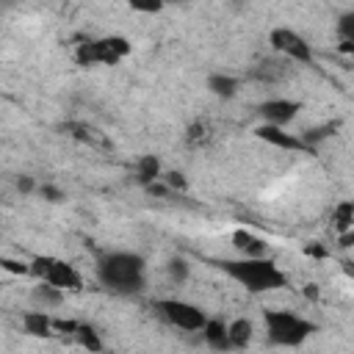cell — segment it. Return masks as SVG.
I'll use <instances>...</instances> for the list:
<instances>
[{"label":"cell","mask_w":354,"mask_h":354,"mask_svg":"<svg viewBox=\"0 0 354 354\" xmlns=\"http://www.w3.org/2000/svg\"><path fill=\"white\" fill-rule=\"evenodd\" d=\"M94 274L100 285L116 296H136L147 288V260L138 252H102Z\"/></svg>","instance_id":"cell-1"},{"label":"cell","mask_w":354,"mask_h":354,"mask_svg":"<svg viewBox=\"0 0 354 354\" xmlns=\"http://www.w3.org/2000/svg\"><path fill=\"white\" fill-rule=\"evenodd\" d=\"M218 268L249 293H268L288 285V274L271 257H238L221 260Z\"/></svg>","instance_id":"cell-2"},{"label":"cell","mask_w":354,"mask_h":354,"mask_svg":"<svg viewBox=\"0 0 354 354\" xmlns=\"http://www.w3.org/2000/svg\"><path fill=\"white\" fill-rule=\"evenodd\" d=\"M263 326H266V337L271 346H282V348H299L301 343L310 340V335L318 332V324H313L310 318H301L290 310H279V307H268L263 310Z\"/></svg>","instance_id":"cell-3"},{"label":"cell","mask_w":354,"mask_h":354,"mask_svg":"<svg viewBox=\"0 0 354 354\" xmlns=\"http://www.w3.org/2000/svg\"><path fill=\"white\" fill-rule=\"evenodd\" d=\"M133 53V44L124 36H100V39H88L77 47L75 61L80 66H91V64H105L113 66L119 61H124Z\"/></svg>","instance_id":"cell-4"},{"label":"cell","mask_w":354,"mask_h":354,"mask_svg":"<svg viewBox=\"0 0 354 354\" xmlns=\"http://www.w3.org/2000/svg\"><path fill=\"white\" fill-rule=\"evenodd\" d=\"M30 274H36L39 282H50L61 290H80V285H83L77 268L53 254H36L30 260Z\"/></svg>","instance_id":"cell-5"},{"label":"cell","mask_w":354,"mask_h":354,"mask_svg":"<svg viewBox=\"0 0 354 354\" xmlns=\"http://www.w3.org/2000/svg\"><path fill=\"white\" fill-rule=\"evenodd\" d=\"M152 307L166 324L183 329V332H202L207 318H210L202 307H196L191 301H183V299H158Z\"/></svg>","instance_id":"cell-6"},{"label":"cell","mask_w":354,"mask_h":354,"mask_svg":"<svg viewBox=\"0 0 354 354\" xmlns=\"http://www.w3.org/2000/svg\"><path fill=\"white\" fill-rule=\"evenodd\" d=\"M268 44H271L274 53L282 55L285 61H296V64H313V61H315L310 41H307L299 30H293V28H288V25H277V28H271V33H268Z\"/></svg>","instance_id":"cell-7"},{"label":"cell","mask_w":354,"mask_h":354,"mask_svg":"<svg viewBox=\"0 0 354 354\" xmlns=\"http://www.w3.org/2000/svg\"><path fill=\"white\" fill-rule=\"evenodd\" d=\"M299 111H301V102L290 97H271L257 105V116L263 119V124H274V127L290 124L299 116Z\"/></svg>","instance_id":"cell-8"},{"label":"cell","mask_w":354,"mask_h":354,"mask_svg":"<svg viewBox=\"0 0 354 354\" xmlns=\"http://www.w3.org/2000/svg\"><path fill=\"white\" fill-rule=\"evenodd\" d=\"M254 136L277 149H285V152H310V147L301 141L299 133H288L285 127H274V124H257L254 127ZM313 155V152H310Z\"/></svg>","instance_id":"cell-9"},{"label":"cell","mask_w":354,"mask_h":354,"mask_svg":"<svg viewBox=\"0 0 354 354\" xmlns=\"http://www.w3.org/2000/svg\"><path fill=\"white\" fill-rule=\"evenodd\" d=\"M199 335H202L205 346L213 351H230L232 348L230 346V324L224 318H207V324Z\"/></svg>","instance_id":"cell-10"},{"label":"cell","mask_w":354,"mask_h":354,"mask_svg":"<svg viewBox=\"0 0 354 354\" xmlns=\"http://www.w3.org/2000/svg\"><path fill=\"white\" fill-rule=\"evenodd\" d=\"M232 246L241 252V257H268V243L249 230H235Z\"/></svg>","instance_id":"cell-11"},{"label":"cell","mask_w":354,"mask_h":354,"mask_svg":"<svg viewBox=\"0 0 354 354\" xmlns=\"http://www.w3.org/2000/svg\"><path fill=\"white\" fill-rule=\"evenodd\" d=\"M55 329V321L47 315V310H28L22 313V332L30 337H50Z\"/></svg>","instance_id":"cell-12"},{"label":"cell","mask_w":354,"mask_h":354,"mask_svg":"<svg viewBox=\"0 0 354 354\" xmlns=\"http://www.w3.org/2000/svg\"><path fill=\"white\" fill-rule=\"evenodd\" d=\"M133 174H136L133 180H136L141 188H147V185L163 180V163H160L158 155H141V158L136 160V171H133Z\"/></svg>","instance_id":"cell-13"},{"label":"cell","mask_w":354,"mask_h":354,"mask_svg":"<svg viewBox=\"0 0 354 354\" xmlns=\"http://www.w3.org/2000/svg\"><path fill=\"white\" fill-rule=\"evenodd\" d=\"M30 301L36 310H53V307H61L64 304V290L50 285V282H39L33 285L30 290Z\"/></svg>","instance_id":"cell-14"},{"label":"cell","mask_w":354,"mask_h":354,"mask_svg":"<svg viewBox=\"0 0 354 354\" xmlns=\"http://www.w3.org/2000/svg\"><path fill=\"white\" fill-rule=\"evenodd\" d=\"M238 88H241V80L232 77V75H227V72H213V75H207V91H210L213 97H218V100H232V97L238 94Z\"/></svg>","instance_id":"cell-15"},{"label":"cell","mask_w":354,"mask_h":354,"mask_svg":"<svg viewBox=\"0 0 354 354\" xmlns=\"http://www.w3.org/2000/svg\"><path fill=\"white\" fill-rule=\"evenodd\" d=\"M337 127H340V122L335 119V122H324V124H313V127H307V130H301L299 136H301V141L310 147V152L315 155L318 152V147L326 141V138H332L335 133H337Z\"/></svg>","instance_id":"cell-16"},{"label":"cell","mask_w":354,"mask_h":354,"mask_svg":"<svg viewBox=\"0 0 354 354\" xmlns=\"http://www.w3.org/2000/svg\"><path fill=\"white\" fill-rule=\"evenodd\" d=\"M285 75H288V61H285V58H282V61L266 58V61H260V64L252 69V77L260 80V83H277V80H282Z\"/></svg>","instance_id":"cell-17"},{"label":"cell","mask_w":354,"mask_h":354,"mask_svg":"<svg viewBox=\"0 0 354 354\" xmlns=\"http://www.w3.org/2000/svg\"><path fill=\"white\" fill-rule=\"evenodd\" d=\"M254 337V324L249 318H235L230 321V346L232 348H246Z\"/></svg>","instance_id":"cell-18"},{"label":"cell","mask_w":354,"mask_h":354,"mask_svg":"<svg viewBox=\"0 0 354 354\" xmlns=\"http://www.w3.org/2000/svg\"><path fill=\"white\" fill-rule=\"evenodd\" d=\"M337 39L343 53H354V8L337 17Z\"/></svg>","instance_id":"cell-19"},{"label":"cell","mask_w":354,"mask_h":354,"mask_svg":"<svg viewBox=\"0 0 354 354\" xmlns=\"http://www.w3.org/2000/svg\"><path fill=\"white\" fill-rule=\"evenodd\" d=\"M75 337H77V343H80L86 351H91V354H102V351H105L102 337H100V332H97L91 324H80L77 332H75Z\"/></svg>","instance_id":"cell-20"},{"label":"cell","mask_w":354,"mask_h":354,"mask_svg":"<svg viewBox=\"0 0 354 354\" xmlns=\"http://www.w3.org/2000/svg\"><path fill=\"white\" fill-rule=\"evenodd\" d=\"M166 274H169V279H171V282L183 285V282L188 279V274H191V266H188V260H185V257L174 254V257H169V263H166Z\"/></svg>","instance_id":"cell-21"},{"label":"cell","mask_w":354,"mask_h":354,"mask_svg":"<svg viewBox=\"0 0 354 354\" xmlns=\"http://www.w3.org/2000/svg\"><path fill=\"white\" fill-rule=\"evenodd\" d=\"M332 218H335V224H337L340 232L354 230V202H340V205L332 210Z\"/></svg>","instance_id":"cell-22"},{"label":"cell","mask_w":354,"mask_h":354,"mask_svg":"<svg viewBox=\"0 0 354 354\" xmlns=\"http://www.w3.org/2000/svg\"><path fill=\"white\" fill-rule=\"evenodd\" d=\"M163 183H166L171 191H180V194L188 191V180H185L183 171H174V169H171V171H163Z\"/></svg>","instance_id":"cell-23"},{"label":"cell","mask_w":354,"mask_h":354,"mask_svg":"<svg viewBox=\"0 0 354 354\" xmlns=\"http://www.w3.org/2000/svg\"><path fill=\"white\" fill-rule=\"evenodd\" d=\"M39 196L47 199V202H64V191H61L58 185H53V183L39 185Z\"/></svg>","instance_id":"cell-24"},{"label":"cell","mask_w":354,"mask_h":354,"mask_svg":"<svg viewBox=\"0 0 354 354\" xmlns=\"http://www.w3.org/2000/svg\"><path fill=\"white\" fill-rule=\"evenodd\" d=\"M14 185H17V191H19L22 196H28V194L39 191V185H36V180H33L30 174H19V177L14 180Z\"/></svg>","instance_id":"cell-25"},{"label":"cell","mask_w":354,"mask_h":354,"mask_svg":"<svg viewBox=\"0 0 354 354\" xmlns=\"http://www.w3.org/2000/svg\"><path fill=\"white\" fill-rule=\"evenodd\" d=\"M144 191H147L149 196H155V199H166V196H171V194H174V191H171V188H169V185H166L163 180H158V183H152V185H147Z\"/></svg>","instance_id":"cell-26"},{"label":"cell","mask_w":354,"mask_h":354,"mask_svg":"<svg viewBox=\"0 0 354 354\" xmlns=\"http://www.w3.org/2000/svg\"><path fill=\"white\" fill-rule=\"evenodd\" d=\"M205 133H207V127H205V122H194L191 127H188V144H199L202 138H205Z\"/></svg>","instance_id":"cell-27"},{"label":"cell","mask_w":354,"mask_h":354,"mask_svg":"<svg viewBox=\"0 0 354 354\" xmlns=\"http://www.w3.org/2000/svg\"><path fill=\"white\" fill-rule=\"evenodd\" d=\"M3 268L11 274H30V263H17V260H3Z\"/></svg>","instance_id":"cell-28"},{"label":"cell","mask_w":354,"mask_h":354,"mask_svg":"<svg viewBox=\"0 0 354 354\" xmlns=\"http://www.w3.org/2000/svg\"><path fill=\"white\" fill-rule=\"evenodd\" d=\"M130 8H133V11H147V14H155V11H160L163 6H160V3H130Z\"/></svg>","instance_id":"cell-29"},{"label":"cell","mask_w":354,"mask_h":354,"mask_svg":"<svg viewBox=\"0 0 354 354\" xmlns=\"http://www.w3.org/2000/svg\"><path fill=\"white\" fill-rule=\"evenodd\" d=\"M304 254H310V257H326V249L321 243H307L304 246Z\"/></svg>","instance_id":"cell-30"},{"label":"cell","mask_w":354,"mask_h":354,"mask_svg":"<svg viewBox=\"0 0 354 354\" xmlns=\"http://www.w3.org/2000/svg\"><path fill=\"white\" fill-rule=\"evenodd\" d=\"M354 246V230L340 232V249H351Z\"/></svg>","instance_id":"cell-31"},{"label":"cell","mask_w":354,"mask_h":354,"mask_svg":"<svg viewBox=\"0 0 354 354\" xmlns=\"http://www.w3.org/2000/svg\"><path fill=\"white\" fill-rule=\"evenodd\" d=\"M304 296H307V299H315V296H318V285H307V288H304Z\"/></svg>","instance_id":"cell-32"},{"label":"cell","mask_w":354,"mask_h":354,"mask_svg":"<svg viewBox=\"0 0 354 354\" xmlns=\"http://www.w3.org/2000/svg\"><path fill=\"white\" fill-rule=\"evenodd\" d=\"M108 354H111V351H108Z\"/></svg>","instance_id":"cell-33"}]
</instances>
